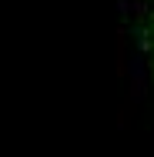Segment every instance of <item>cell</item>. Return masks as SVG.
I'll use <instances>...</instances> for the list:
<instances>
[{
	"instance_id": "obj_3",
	"label": "cell",
	"mask_w": 154,
	"mask_h": 157,
	"mask_svg": "<svg viewBox=\"0 0 154 157\" xmlns=\"http://www.w3.org/2000/svg\"><path fill=\"white\" fill-rule=\"evenodd\" d=\"M148 97V80H131V90H127V100L131 104H141Z\"/></svg>"
},
{
	"instance_id": "obj_5",
	"label": "cell",
	"mask_w": 154,
	"mask_h": 157,
	"mask_svg": "<svg viewBox=\"0 0 154 157\" xmlns=\"http://www.w3.org/2000/svg\"><path fill=\"white\" fill-rule=\"evenodd\" d=\"M131 10H134V17H151V7H148L144 0H134V3H131Z\"/></svg>"
},
{
	"instance_id": "obj_4",
	"label": "cell",
	"mask_w": 154,
	"mask_h": 157,
	"mask_svg": "<svg viewBox=\"0 0 154 157\" xmlns=\"http://www.w3.org/2000/svg\"><path fill=\"white\" fill-rule=\"evenodd\" d=\"M131 3H134V0H114V7H117V13H121L124 24H127V17L134 13V10H131Z\"/></svg>"
},
{
	"instance_id": "obj_1",
	"label": "cell",
	"mask_w": 154,
	"mask_h": 157,
	"mask_svg": "<svg viewBox=\"0 0 154 157\" xmlns=\"http://www.w3.org/2000/svg\"><path fill=\"white\" fill-rule=\"evenodd\" d=\"M131 37H134V44H137L141 54H151V50H154V40H151V33H148V27L131 24Z\"/></svg>"
},
{
	"instance_id": "obj_2",
	"label": "cell",
	"mask_w": 154,
	"mask_h": 157,
	"mask_svg": "<svg viewBox=\"0 0 154 157\" xmlns=\"http://www.w3.org/2000/svg\"><path fill=\"white\" fill-rule=\"evenodd\" d=\"M131 67H127V74H131V80H148V63H144V54L137 50V54H131Z\"/></svg>"
}]
</instances>
